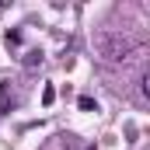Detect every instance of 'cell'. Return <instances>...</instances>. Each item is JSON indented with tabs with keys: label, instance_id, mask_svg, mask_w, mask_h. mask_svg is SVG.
I'll return each mask as SVG.
<instances>
[{
	"label": "cell",
	"instance_id": "6da1fadb",
	"mask_svg": "<svg viewBox=\"0 0 150 150\" xmlns=\"http://www.w3.org/2000/svg\"><path fill=\"white\" fill-rule=\"evenodd\" d=\"M98 52L108 59V63H122V59H129V52L136 49V42L129 32H119V28H105L101 35H98Z\"/></svg>",
	"mask_w": 150,
	"mask_h": 150
},
{
	"label": "cell",
	"instance_id": "7a4b0ae2",
	"mask_svg": "<svg viewBox=\"0 0 150 150\" xmlns=\"http://www.w3.org/2000/svg\"><path fill=\"white\" fill-rule=\"evenodd\" d=\"M7 101L14 105V94H11V80H4V84H0V115H4V108H7Z\"/></svg>",
	"mask_w": 150,
	"mask_h": 150
},
{
	"label": "cell",
	"instance_id": "3957f363",
	"mask_svg": "<svg viewBox=\"0 0 150 150\" xmlns=\"http://www.w3.org/2000/svg\"><path fill=\"white\" fill-rule=\"evenodd\" d=\"M35 63H42V52H28L25 56V67H35Z\"/></svg>",
	"mask_w": 150,
	"mask_h": 150
}]
</instances>
